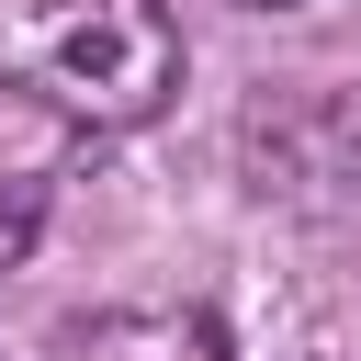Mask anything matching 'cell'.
Returning <instances> with one entry per match:
<instances>
[{
	"label": "cell",
	"mask_w": 361,
	"mask_h": 361,
	"mask_svg": "<svg viewBox=\"0 0 361 361\" xmlns=\"http://www.w3.org/2000/svg\"><path fill=\"white\" fill-rule=\"evenodd\" d=\"M248 11H293V0H248Z\"/></svg>",
	"instance_id": "3"
},
{
	"label": "cell",
	"mask_w": 361,
	"mask_h": 361,
	"mask_svg": "<svg viewBox=\"0 0 361 361\" xmlns=\"http://www.w3.org/2000/svg\"><path fill=\"white\" fill-rule=\"evenodd\" d=\"M0 79L90 135H124L180 90V23L158 0H0Z\"/></svg>",
	"instance_id": "1"
},
{
	"label": "cell",
	"mask_w": 361,
	"mask_h": 361,
	"mask_svg": "<svg viewBox=\"0 0 361 361\" xmlns=\"http://www.w3.org/2000/svg\"><path fill=\"white\" fill-rule=\"evenodd\" d=\"M23 237H34V192H11V214H0V259H11Z\"/></svg>",
	"instance_id": "2"
}]
</instances>
